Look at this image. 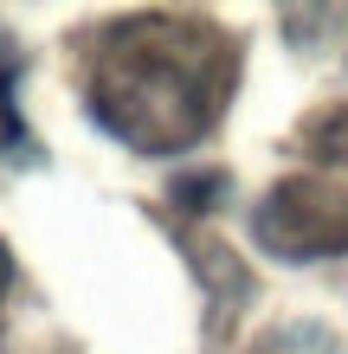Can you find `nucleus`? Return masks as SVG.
I'll use <instances>...</instances> for the list:
<instances>
[{"label": "nucleus", "mask_w": 348, "mask_h": 354, "mask_svg": "<svg viewBox=\"0 0 348 354\" xmlns=\"http://www.w3.org/2000/svg\"><path fill=\"white\" fill-rule=\"evenodd\" d=\"M207 58L219 65L226 52L194 46V32H174L168 19H149V26H136V39H122L104 58L91 103L122 142H136L149 155L187 149L213 122L219 91H226V71H207Z\"/></svg>", "instance_id": "1"}, {"label": "nucleus", "mask_w": 348, "mask_h": 354, "mask_svg": "<svg viewBox=\"0 0 348 354\" xmlns=\"http://www.w3.org/2000/svg\"><path fill=\"white\" fill-rule=\"evenodd\" d=\"M252 232H258V245L271 258H291V264L342 258L348 252V187L316 180V174L277 180L271 194L258 200Z\"/></svg>", "instance_id": "2"}, {"label": "nucleus", "mask_w": 348, "mask_h": 354, "mask_svg": "<svg viewBox=\"0 0 348 354\" xmlns=\"http://www.w3.org/2000/svg\"><path fill=\"white\" fill-rule=\"evenodd\" d=\"M219 194H226V174H219V168H207V174H181V180H174V200L187 206V213L219 206Z\"/></svg>", "instance_id": "3"}, {"label": "nucleus", "mask_w": 348, "mask_h": 354, "mask_svg": "<svg viewBox=\"0 0 348 354\" xmlns=\"http://www.w3.org/2000/svg\"><path fill=\"white\" fill-rule=\"evenodd\" d=\"M310 149L322 161H348V110H329L322 122H310Z\"/></svg>", "instance_id": "4"}, {"label": "nucleus", "mask_w": 348, "mask_h": 354, "mask_svg": "<svg viewBox=\"0 0 348 354\" xmlns=\"http://www.w3.org/2000/svg\"><path fill=\"white\" fill-rule=\"evenodd\" d=\"M7 283H13V252L0 245V297H7Z\"/></svg>", "instance_id": "5"}]
</instances>
